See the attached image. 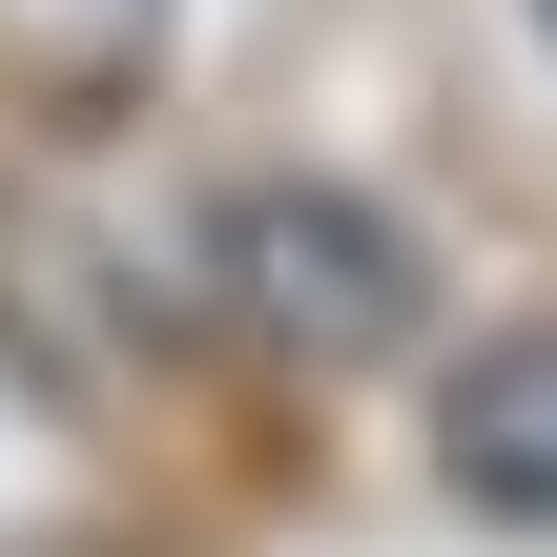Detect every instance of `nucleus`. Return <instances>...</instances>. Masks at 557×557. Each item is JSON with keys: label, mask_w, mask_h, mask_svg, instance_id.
Instances as JSON below:
<instances>
[{"label": "nucleus", "mask_w": 557, "mask_h": 557, "mask_svg": "<svg viewBox=\"0 0 557 557\" xmlns=\"http://www.w3.org/2000/svg\"><path fill=\"white\" fill-rule=\"evenodd\" d=\"M0 557H124V475L21 331H0Z\"/></svg>", "instance_id": "nucleus-3"}, {"label": "nucleus", "mask_w": 557, "mask_h": 557, "mask_svg": "<svg viewBox=\"0 0 557 557\" xmlns=\"http://www.w3.org/2000/svg\"><path fill=\"white\" fill-rule=\"evenodd\" d=\"M537 41H557V0H537Z\"/></svg>", "instance_id": "nucleus-5"}, {"label": "nucleus", "mask_w": 557, "mask_h": 557, "mask_svg": "<svg viewBox=\"0 0 557 557\" xmlns=\"http://www.w3.org/2000/svg\"><path fill=\"white\" fill-rule=\"evenodd\" d=\"M434 475H455L475 517H537L557 537V310L475 331V351L434 372Z\"/></svg>", "instance_id": "nucleus-2"}, {"label": "nucleus", "mask_w": 557, "mask_h": 557, "mask_svg": "<svg viewBox=\"0 0 557 557\" xmlns=\"http://www.w3.org/2000/svg\"><path fill=\"white\" fill-rule=\"evenodd\" d=\"M207 269H227V310H248L269 351H310V372H372V351L413 331V248H393V207H351V186H248V207L207 227Z\"/></svg>", "instance_id": "nucleus-1"}, {"label": "nucleus", "mask_w": 557, "mask_h": 557, "mask_svg": "<svg viewBox=\"0 0 557 557\" xmlns=\"http://www.w3.org/2000/svg\"><path fill=\"white\" fill-rule=\"evenodd\" d=\"M145 41H165V0H0V83L21 103H103Z\"/></svg>", "instance_id": "nucleus-4"}]
</instances>
